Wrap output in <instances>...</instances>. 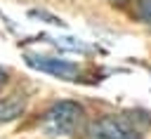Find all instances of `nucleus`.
I'll return each instance as SVG.
<instances>
[{"mask_svg":"<svg viewBox=\"0 0 151 139\" xmlns=\"http://www.w3.org/2000/svg\"><path fill=\"white\" fill-rule=\"evenodd\" d=\"M90 139H139V132L116 115H104L92 123Z\"/></svg>","mask_w":151,"mask_h":139,"instance_id":"nucleus-2","label":"nucleus"},{"mask_svg":"<svg viewBox=\"0 0 151 139\" xmlns=\"http://www.w3.org/2000/svg\"><path fill=\"white\" fill-rule=\"evenodd\" d=\"M45 40L52 42V45H57V47H61V49H71V52H90V47H87L85 42L76 40V38H45Z\"/></svg>","mask_w":151,"mask_h":139,"instance_id":"nucleus-5","label":"nucleus"},{"mask_svg":"<svg viewBox=\"0 0 151 139\" xmlns=\"http://www.w3.org/2000/svg\"><path fill=\"white\" fill-rule=\"evenodd\" d=\"M26 111V94L24 92H12L7 97H0V123L17 120Z\"/></svg>","mask_w":151,"mask_h":139,"instance_id":"nucleus-4","label":"nucleus"},{"mask_svg":"<svg viewBox=\"0 0 151 139\" xmlns=\"http://www.w3.org/2000/svg\"><path fill=\"white\" fill-rule=\"evenodd\" d=\"M113 2H125V0H113Z\"/></svg>","mask_w":151,"mask_h":139,"instance_id":"nucleus-8","label":"nucleus"},{"mask_svg":"<svg viewBox=\"0 0 151 139\" xmlns=\"http://www.w3.org/2000/svg\"><path fill=\"white\" fill-rule=\"evenodd\" d=\"M26 64H28L31 68H35V71L50 73V75L61 78V80H73V78L80 73L78 64L66 61V59H54V57H33V54H28V57H26Z\"/></svg>","mask_w":151,"mask_h":139,"instance_id":"nucleus-3","label":"nucleus"},{"mask_svg":"<svg viewBox=\"0 0 151 139\" xmlns=\"http://www.w3.org/2000/svg\"><path fill=\"white\" fill-rule=\"evenodd\" d=\"M5 80H7V73H5V71H2V68H0V87H2V85H5Z\"/></svg>","mask_w":151,"mask_h":139,"instance_id":"nucleus-7","label":"nucleus"},{"mask_svg":"<svg viewBox=\"0 0 151 139\" xmlns=\"http://www.w3.org/2000/svg\"><path fill=\"white\" fill-rule=\"evenodd\" d=\"M139 14L151 24V0H139Z\"/></svg>","mask_w":151,"mask_h":139,"instance_id":"nucleus-6","label":"nucleus"},{"mask_svg":"<svg viewBox=\"0 0 151 139\" xmlns=\"http://www.w3.org/2000/svg\"><path fill=\"white\" fill-rule=\"evenodd\" d=\"M83 123H85V111L80 104L59 101L45 113L42 130L52 137H73L83 130Z\"/></svg>","mask_w":151,"mask_h":139,"instance_id":"nucleus-1","label":"nucleus"}]
</instances>
